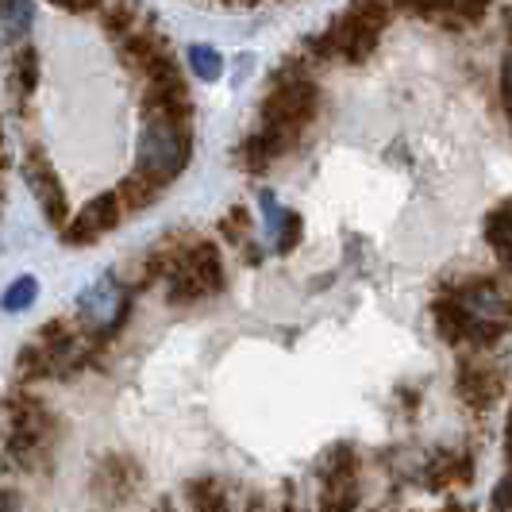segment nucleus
Here are the masks:
<instances>
[{"label":"nucleus","mask_w":512,"mask_h":512,"mask_svg":"<svg viewBox=\"0 0 512 512\" xmlns=\"http://www.w3.org/2000/svg\"><path fill=\"white\" fill-rule=\"evenodd\" d=\"M0 512H16V493L0 486Z\"/></svg>","instance_id":"obj_28"},{"label":"nucleus","mask_w":512,"mask_h":512,"mask_svg":"<svg viewBox=\"0 0 512 512\" xmlns=\"http://www.w3.org/2000/svg\"><path fill=\"white\" fill-rule=\"evenodd\" d=\"M0 424H4V462L20 474H43L51 466L54 443L62 436V424L51 405L31 389L16 385L0 401Z\"/></svg>","instance_id":"obj_3"},{"label":"nucleus","mask_w":512,"mask_h":512,"mask_svg":"<svg viewBox=\"0 0 512 512\" xmlns=\"http://www.w3.org/2000/svg\"><path fill=\"white\" fill-rule=\"evenodd\" d=\"M289 151H297L293 139H285V135H278V131H270V128H255L231 147V162H235V170H243L247 178H262V174H270L274 162H282Z\"/></svg>","instance_id":"obj_13"},{"label":"nucleus","mask_w":512,"mask_h":512,"mask_svg":"<svg viewBox=\"0 0 512 512\" xmlns=\"http://www.w3.org/2000/svg\"><path fill=\"white\" fill-rule=\"evenodd\" d=\"M120 224H124V205H120L116 189H104L85 208H77L70 216V224L58 231V239L66 247H93V243H101L104 235H112Z\"/></svg>","instance_id":"obj_10"},{"label":"nucleus","mask_w":512,"mask_h":512,"mask_svg":"<svg viewBox=\"0 0 512 512\" xmlns=\"http://www.w3.org/2000/svg\"><path fill=\"white\" fill-rule=\"evenodd\" d=\"M47 4H54V8H62V12H70V16H97L108 0H47Z\"/></svg>","instance_id":"obj_25"},{"label":"nucleus","mask_w":512,"mask_h":512,"mask_svg":"<svg viewBox=\"0 0 512 512\" xmlns=\"http://www.w3.org/2000/svg\"><path fill=\"white\" fill-rule=\"evenodd\" d=\"M393 16H397V0H351L324 31L305 35L297 51L312 66H324V62L366 66L382 43L385 27L393 24Z\"/></svg>","instance_id":"obj_1"},{"label":"nucleus","mask_w":512,"mask_h":512,"mask_svg":"<svg viewBox=\"0 0 512 512\" xmlns=\"http://www.w3.org/2000/svg\"><path fill=\"white\" fill-rule=\"evenodd\" d=\"M216 231H220V239H224V243H231V247L247 258L251 266H258V262H262V243L255 239V220H251V212H247L243 205L228 208V212L220 216Z\"/></svg>","instance_id":"obj_17"},{"label":"nucleus","mask_w":512,"mask_h":512,"mask_svg":"<svg viewBox=\"0 0 512 512\" xmlns=\"http://www.w3.org/2000/svg\"><path fill=\"white\" fill-rule=\"evenodd\" d=\"M501 104H505V116H512V51L501 66Z\"/></svg>","instance_id":"obj_26"},{"label":"nucleus","mask_w":512,"mask_h":512,"mask_svg":"<svg viewBox=\"0 0 512 512\" xmlns=\"http://www.w3.org/2000/svg\"><path fill=\"white\" fill-rule=\"evenodd\" d=\"M443 293L470 324V351H486L512 332V289L497 278H466L459 285H443Z\"/></svg>","instance_id":"obj_4"},{"label":"nucleus","mask_w":512,"mask_h":512,"mask_svg":"<svg viewBox=\"0 0 512 512\" xmlns=\"http://www.w3.org/2000/svg\"><path fill=\"white\" fill-rule=\"evenodd\" d=\"M258 201H262L266 224H270V235H274V251H278V255H289V251H297V243H301V235H305V224H301V216L278 205V197H274V193H258Z\"/></svg>","instance_id":"obj_18"},{"label":"nucleus","mask_w":512,"mask_h":512,"mask_svg":"<svg viewBox=\"0 0 512 512\" xmlns=\"http://www.w3.org/2000/svg\"><path fill=\"white\" fill-rule=\"evenodd\" d=\"M274 512H312V509H305V505H301V497H297V482H285L282 505H278Z\"/></svg>","instance_id":"obj_27"},{"label":"nucleus","mask_w":512,"mask_h":512,"mask_svg":"<svg viewBox=\"0 0 512 512\" xmlns=\"http://www.w3.org/2000/svg\"><path fill=\"white\" fill-rule=\"evenodd\" d=\"M139 489H143V466H139L135 455H128V451H108L97 462V470H93V497L101 505H108V509L128 505Z\"/></svg>","instance_id":"obj_12"},{"label":"nucleus","mask_w":512,"mask_h":512,"mask_svg":"<svg viewBox=\"0 0 512 512\" xmlns=\"http://www.w3.org/2000/svg\"><path fill=\"white\" fill-rule=\"evenodd\" d=\"M220 4H228V8H255L262 0H220Z\"/></svg>","instance_id":"obj_29"},{"label":"nucleus","mask_w":512,"mask_h":512,"mask_svg":"<svg viewBox=\"0 0 512 512\" xmlns=\"http://www.w3.org/2000/svg\"><path fill=\"white\" fill-rule=\"evenodd\" d=\"M0 151H4V131H0Z\"/></svg>","instance_id":"obj_32"},{"label":"nucleus","mask_w":512,"mask_h":512,"mask_svg":"<svg viewBox=\"0 0 512 512\" xmlns=\"http://www.w3.org/2000/svg\"><path fill=\"white\" fill-rule=\"evenodd\" d=\"M224 285H228V270H224L220 247L205 235H197L185 247V255L178 258V266L170 270V278L162 282V293H166V305L193 308L216 293H224Z\"/></svg>","instance_id":"obj_5"},{"label":"nucleus","mask_w":512,"mask_h":512,"mask_svg":"<svg viewBox=\"0 0 512 512\" xmlns=\"http://www.w3.org/2000/svg\"><path fill=\"white\" fill-rule=\"evenodd\" d=\"M151 512H178V509H174V501H170V497H162V501H158Z\"/></svg>","instance_id":"obj_30"},{"label":"nucleus","mask_w":512,"mask_h":512,"mask_svg":"<svg viewBox=\"0 0 512 512\" xmlns=\"http://www.w3.org/2000/svg\"><path fill=\"white\" fill-rule=\"evenodd\" d=\"M185 62H189L193 74L205 77V81H216V77L224 74V54L216 51V47H208V43H193L185 51Z\"/></svg>","instance_id":"obj_22"},{"label":"nucleus","mask_w":512,"mask_h":512,"mask_svg":"<svg viewBox=\"0 0 512 512\" xmlns=\"http://www.w3.org/2000/svg\"><path fill=\"white\" fill-rule=\"evenodd\" d=\"M35 297H39V282L24 274V278H16V282L4 289V297H0V308L4 312H27V308L35 305Z\"/></svg>","instance_id":"obj_23"},{"label":"nucleus","mask_w":512,"mask_h":512,"mask_svg":"<svg viewBox=\"0 0 512 512\" xmlns=\"http://www.w3.org/2000/svg\"><path fill=\"white\" fill-rule=\"evenodd\" d=\"M131 305H135L131 285L120 282L116 274H101L97 282L77 297L74 320H77V328L89 335L101 351H108V343L128 328Z\"/></svg>","instance_id":"obj_7"},{"label":"nucleus","mask_w":512,"mask_h":512,"mask_svg":"<svg viewBox=\"0 0 512 512\" xmlns=\"http://www.w3.org/2000/svg\"><path fill=\"white\" fill-rule=\"evenodd\" d=\"M20 170H24L27 189L35 193V201H39V208H43L47 224H51L54 231H62L66 224H70V216H74V212H70L66 189H62V181H58V170H54L47 147H43V143H27Z\"/></svg>","instance_id":"obj_9"},{"label":"nucleus","mask_w":512,"mask_h":512,"mask_svg":"<svg viewBox=\"0 0 512 512\" xmlns=\"http://www.w3.org/2000/svg\"><path fill=\"white\" fill-rule=\"evenodd\" d=\"M189 154H193V128H170L147 120L135 139V170L151 178L158 189H166L185 174Z\"/></svg>","instance_id":"obj_8"},{"label":"nucleus","mask_w":512,"mask_h":512,"mask_svg":"<svg viewBox=\"0 0 512 512\" xmlns=\"http://www.w3.org/2000/svg\"><path fill=\"white\" fill-rule=\"evenodd\" d=\"M459 393L470 409H489L497 401V393H501V374L489 362L470 355L459 366Z\"/></svg>","instance_id":"obj_15"},{"label":"nucleus","mask_w":512,"mask_h":512,"mask_svg":"<svg viewBox=\"0 0 512 512\" xmlns=\"http://www.w3.org/2000/svg\"><path fill=\"white\" fill-rule=\"evenodd\" d=\"M4 170H8V162H4V151H0V189H4Z\"/></svg>","instance_id":"obj_31"},{"label":"nucleus","mask_w":512,"mask_h":512,"mask_svg":"<svg viewBox=\"0 0 512 512\" xmlns=\"http://www.w3.org/2000/svg\"><path fill=\"white\" fill-rule=\"evenodd\" d=\"M158 185L151 178H143L139 170H131L128 178L116 185V197H120V205H124V216H139V212H147V208L158 201Z\"/></svg>","instance_id":"obj_21"},{"label":"nucleus","mask_w":512,"mask_h":512,"mask_svg":"<svg viewBox=\"0 0 512 512\" xmlns=\"http://www.w3.org/2000/svg\"><path fill=\"white\" fill-rule=\"evenodd\" d=\"M39 81H43V54L35 43L4 47V85H8V97L16 104L20 120H35L31 97L39 93Z\"/></svg>","instance_id":"obj_11"},{"label":"nucleus","mask_w":512,"mask_h":512,"mask_svg":"<svg viewBox=\"0 0 512 512\" xmlns=\"http://www.w3.org/2000/svg\"><path fill=\"white\" fill-rule=\"evenodd\" d=\"M324 112V85L316 77V66L301 51L285 54L278 70L270 74V89L258 108V128H270L301 143L305 131L320 120Z\"/></svg>","instance_id":"obj_2"},{"label":"nucleus","mask_w":512,"mask_h":512,"mask_svg":"<svg viewBox=\"0 0 512 512\" xmlns=\"http://www.w3.org/2000/svg\"><path fill=\"white\" fill-rule=\"evenodd\" d=\"M97 20H101V31L108 43H116V39H124L131 31L154 24V16L147 12L143 0H108L101 12H97Z\"/></svg>","instance_id":"obj_16"},{"label":"nucleus","mask_w":512,"mask_h":512,"mask_svg":"<svg viewBox=\"0 0 512 512\" xmlns=\"http://www.w3.org/2000/svg\"><path fill=\"white\" fill-rule=\"evenodd\" d=\"M235 512H274V509H270V501H266L262 493L235 486Z\"/></svg>","instance_id":"obj_24"},{"label":"nucleus","mask_w":512,"mask_h":512,"mask_svg":"<svg viewBox=\"0 0 512 512\" xmlns=\"http://www.w3.org/2000/svg\"><path fill=\"white\" fill-rule=\"evenodd\" d=\"M31 27H35L31 0H0V39H4V47L31 43Z\"/></svg>","instance_id":"obj_19"},{"label":"nucleus","mask_w":512,"mask_h":512,"mask_svg":"<svg viewBox=\"0 0 512 512\" xmlns=\"http://www.w3.org/2000/svg\"><path fill=\"white\" fill-rule=\"evenodd\" d=\"M486 243L493 247L497 262L512 274V197H505L486 216Z\"/></svg>","instance_id":"obj_20"},{"label":"nucleus","mask_w":512,"mask_h":512,"mask_svg":"<svg viewBox=\"0 0 512 512\" xmlns=\"http://www.w3.org/2000/svg\"><path fill=\"white\" fill-rule=\"evenodd\" d=\"M185 512H235V486L216 474H197L181 489Z\"/></svg>","instance_id":"obj_14"},{"label":"nucleus","mask_w":512,"mask_h":512,"mask_svg":"<svg viewBox=\"0 0 512 512\" xmlns=\"http://www.w3.org/2000/svg\"><path fill=\"white\" fill-rule=\"evenodd\" d=\"M362 451L355 443L324 447L312 466L316 501L312 512H362Z\"/></svg>","instance_id":"obj_6"}]
</instances>
